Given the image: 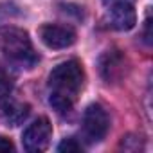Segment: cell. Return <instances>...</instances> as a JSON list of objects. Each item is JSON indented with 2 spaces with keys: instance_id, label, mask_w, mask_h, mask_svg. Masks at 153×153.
I'll list each match as a JSON object with an SVG mask.
<instances>
[{
  "instance_id": "cell-1",
  "label": "cell",
  "mask_w": 153,
  "mask_h": 153,
  "mask_svg": "<svg viewBox=\"0 0 153 153\" xmlns=\"http://www.w3.org/2000/svg\"><path fill=\"white\" fill-rule=\"evenodd\" d=\"M85 79L83 65L78 59H68L65 63H59L51 74H49V87H51V106L59 112L67 114L76 97H78Z\"/></svg>"
},
{
  "instance_id": "cell-2",
  "label": "cell",
  "mask_w": 153,
  "mask_h": 153,
  "mask_svg": "<svg viewBox=\"0 0 153 153\" xmlns=\"http://www.w3.org/2000/svg\"><path fill=\"white\" fill-rule=\"evenodd\" d=\"M0 52L11 63L25 68L34 67L38 61V54L34 52L29 34L24 29L13 25L0 27Z\"/></svg>"
},
{
  "instance_id": "cell-3",
  "label": "cell",
  "mask_w": 153,
  "mask_h": 153,
  "mask_svg": "<svg viewBox=\"0 0 153 153\" xmlns=\"http://www.w3.org/2000/svg\"><path fill=\"white\" fill-rule=\"evenodd\" d=\"M108 128H110V117L106 110L97 103L88 105L83 114V133L87 140L88 142L103 140L108 133Z\"/></svg>"
},
{
  "instance_id": "cell-4",
  "label": "cell",
  "mask_w": 153,
  "mask_h": 153,
  "mask_svg": "<svg viewBox=\"0 0 153 153\" xmlns=\"http://www.w3.org/2000/svg\"><path fill=\"white\" fill-rule=\"evenodd\" d=\"M52 137V124L47 117H38L33 121L22 133V144L24 149L29 153H38L43 151Z\"/></svg>"
},
{
  "instance_id": "cell-5",
  "label": "cell",
  "mask_w": 153,
  "mask_h": 153,
  "mask_svg": "<svg viewBox=\"0 0 153 153\" xmlns=\"http://www.w3.org/2000/svg\"><path fill=\"white\" fill-rule=\"evenodd\" d=\"M40 40L49 49H67L76 42V31L70 25L45 24L40 27Z\"/></svg>"
},
{
  "instance_id": "cell-6",
  "label": "cell",
  "mask_w": 153,
  "mask_h": 153,
  "mask_svg": "<svg viewBox=\"0 0 153 153\" xmlns=\"http://www.w3.org/2000/svg\"><path fill=\"white\" fill-rule=\"evenodd\" d=\"M108 16L117 31H130L137 24V13L133 2H114L108 4Z\"/></svg>"
},
{
  "instance_id": "cell-7",
  "label": "cell",
  "mask_w": 153,
  "mask_h": 153,
  "mask_svg": "<svg viewBox=\"0 0 153 153\" xmlns=\"http://www.w3.org/2000/svg\"><path fill=\"white\" fill-rule=\"evenodd\" d=\"M29 110H31L29 105H22V103H16V101H6L4 99V103H2V115L11 126L22 124L27 119Z\"/></svg>"
},
{
  "instance_id": "cell-8",
  "label": "cell",
  "mask_w": 153,
  "mask_h": 153,
  "mask_svg": "<svg viewBox=\"0 0 153 153\" xmlns=\"http://www.w3.org/2000/svg\"><path fill=\"white\" fill-rule=\"evenodd\" d=\"M121 72V56L115 52H106L101 58V74L103 78L110 83L112 79H115Z\"/></svg>"
},
{
  "instance_id": "cell-9",
  "label": "cell",
  "mask_w": 153,
  "mask_h": 153,
  "mask_svg": "<svg viewBox=\"0 0 153 153\" xmlns=\"http://www.w3.org/2000/svg\"><path fill=\"white\" fill-rule=\"evenodd\" d=\"M83 149V146H81V142H78L76 139H65L63 142H59V146H58V151H61V153H78V151H81Z\"/></svg>"
},
{
  "instance_id": "cell-10",
  "label": "cell",
  "mask_w": 153,
  "mask_h": 153,
  "mask_svg": "<svg viewBox=\"0 0 153 153\" xmlns=\"http://www.w3.org/2000/svg\"><path fill=\"white\" fill-rule=\"evenodd\" d=\"M11 90H13V81L7 78V76L0 74V101L7 99L9 94H11Z\"/></svg>"
},
{
  "instance_id": "cell-11",
  "label": "cell",
  "mask_w": 153,
  "mask_h": 153,
  "mask_svg": "<svg viewBox=\"0 0 153 153\" xmlns=\"http://www.w3.org/2000/svg\"><path fill=\"white\" fill-rule=\"evenodd\" d=\"M13 149H15L13 142H11L7 137H2V135H0V153H7V151H13Z\"/></svg>"
},
{
  "instance_id": "cell-12",
  "label": "cell",
  "mask_w": 153,
  "mask_h": 153,
  "mask_svg": "<svg viewBox=\"0 0 153 153\" xmlns=\"http://www.w3.org/2000/svg\"><path fill=\"white\" fill-rule=\"evenodd\" d=\"M114 2H133V0H105V4H114Z\"/></svg>"
}]
</instances>
